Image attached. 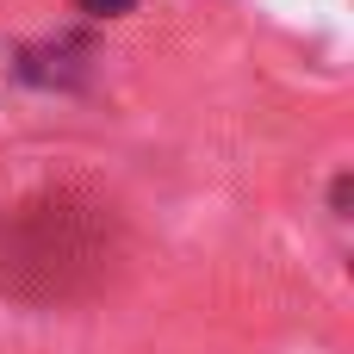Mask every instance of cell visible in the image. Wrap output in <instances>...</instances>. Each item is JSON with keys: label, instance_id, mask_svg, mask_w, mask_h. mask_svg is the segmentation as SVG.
I'll list each match as a JSON object with an SVG mask.
<instances>
[{"label": "cell", "instance_id": "6da1fadb", "mask_svg": "<svg viewBox=\"0 0 354 354\" xmlns=\"http://www.w3.org/2000/svg\"><path fill=\"white\" fill-rule=\"evenodd\" d=\"M118 212L75 187H50L0 212V292L25 305H68L118 268Z\"/></svg>", "mask_w": 354, "mask_h": 354}, {"label": "cell", "instance_id": "7a4b0ae2", "mask_svg": "<svg viewBox=\"0 0 354 354\" xmlns=\"http://www.w3.org/2000/svg\"><path fill=\"white\" fill-rule=\"evenodd\" d=\"M81 12H93V19H118V12H131L137 0H75Z\"/></svg>", "mask_w": 354, "mask_h": 354}]
</instances>
